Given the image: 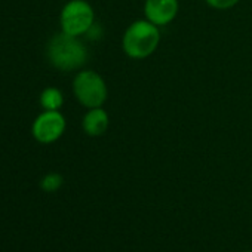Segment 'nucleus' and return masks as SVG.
<instances>
[{
  "instance_id": "1",
  "label": "nucleus",
  "mask_w": 252,
  "mask_h": 252,
  "mask_svg": "<svg viewBox=\"0 0 252 252\" xmlns=\"http://www.w3.org/2000/svg\"><path fill=\"white\" fill-rule=\"evenodd\" d=\"M49 63L63 71H71L80 68L88 60V51L85 45L74 36L61 33L54 36L48 43Z\"/></svg>"
},
{
  "instance_id": "2",
  "label": "nucleus",
  "mask_w": 252,
  "mask_h": 252,
  "mask_svg": "<svg viewBox=\"0 0 252 252\" xmlns=\"http://www.w3.org/2000/svg\"><path fill=\"white\" fill-rule=\"evenodd\" d=\"M160 32L158 26L149 20H140L132 23L123 34V51L134 60H143L150 57L159 46Z\"/></svg>"
},
{
  "instance_id": "3",
  "label": "nucleus",
  "mask_w": 252,
  "mask_h": 252,
  "mask_svg": "<svg viewBox=\"0 0 252 252\" xmlns=\"http://www.w3.org/2000/svg\"><path fill=\"white\" fill-rule=\"evenodd\" d=\"M73 91L79 102L88 108L102 107L107 99V85L104 79L92 70L80 71L74 77Z\"/></svg>"
},
{
  "instance_id": "4",
  "label": "nucleus",
  "mask_w": 252,
  "mask_h": 252,
  "mask_svg": "<svg viewBox=\"0 0 252 252\" xmlns=\"http://www.w3.org/2000/svg\"><path fill=\"white\" fill-rule=\"evenodd\" d=\"M60 20L63 33L79 37L86 34V32L95 23V14L86 0H70L63 8Z\"/></svg>"
},
{
  "instance_id": "5",
  "label": "nucleus",
  "mask_w": 252,
  "mask_h": 252,
  "mask_svg": "<svg viewBox=\"0 0 252 252\" xmlns=\"http://www.w3.org/2000/svg\"><path fill=\"white\" fill-rule=\"evenodd\" d=\"M65 131V119L58 110H45L33 122V137L42 144L55 143Z\"/></svg>"
},
{
  "instance_id": "6",
  "label": "nucleus",
  "mask_w": 252,
  "mask_h": 252,
  "mask_svg": "<svg viewBox=\"0 0 252 252\" xmlns=\"http://www.w3.org/2000/svg\"><path fill=\"white\" fill-rule=\"evenodd\" d=\"M178 0H146V18L155 26L169 24L178 14Z\"/></svg>"
},
{
  "instance_id": "7",
  "label": "nucleus",
  "mask_w": 252,
  "mask_h": 252,
  "mask_svg": "<svg viewBox=\"0 0 252 252\" xmlns=\"http://www.w3.org/2000/svg\"><path fill=\"white\" fill-rule=\"evenodd\" d=\"M108 114L104 108H89V111L83 117V131L91 137H99L102 135L108 128Z\"/></svg>"
},
{
  "instance_id": "8",
  "label": "nucleus",
  "mask_w": 252,
  "mask_h": 252,
  "mask_svg": "<svg viewBox=\"0 0 252 252\" xmlns=\"http://www.w3.org/2000/svg\"><path fill=\"white\" fill-rule=\"evenodd\" d=\"M64 96L57 88H46L40 94V105L45 110H60L63 107Z\"/></svg>"
},
{
  "instance_id": "9",
  "label": "nucleus",
  "mask_w": 252,
  "mask_h": 252,
  "mask_svg": "<svg viewBox=\"0 0 252 252\" xmlns=\"http://www.w3.org/2000/svg\"><path fill=\"white\" fill-rule=\"evenodd\" d=\"M63 183H64V178H63L60 174L52 172V174H48V175H45V177L42 178V181H40V189L45 190L46 193H54V191H57V190L61 189Z\"/></svg>"
},
{
  "instance_id": "10",
  "label": "nucleus",
  "mask_w": 252,
  "mask_h": 252,
  "mask_svg": "<svg viewBox=\"0 0 252 252\" xmlns=\"http://www.w3.org/2000/svg\"><path fill=\"white\" fill-rule=\"evenodd\" d=\"M206 3L215 9H228L239 3V0H206Z\"/></svg>"
},
{
  "instance_id": "11",
  "label": "nucleus",
  "mask_w": 252,
  "mask_h": 252,
  "mask_svg": "<svg viewBox=\"0 0 252 252\" xmlns=\"http://www.w3.org/2000/svg\"><path fill=\"white\" fill-rule=\"evenodd\" d=\"M86 36H88V39H91V40H98V39H101V37H102V27H101L99 24L94 23V24L91 26V29L86 32Z\"/></svg>"
},
{
  "instance_id": "12",
  "label": "nucleus",
  "mask_w": 252,
  "mask_h": 252,
  "mask_svg": "<svg viewBox=\"0 0 252 252\" xmlns=\"http://www.w3.org/2000/svg\"><path fill=\"white\" fill-rule=\"evenodd\" d=\"M246 252H251V251H246Z\"/></svg>"
}]
</instances>
